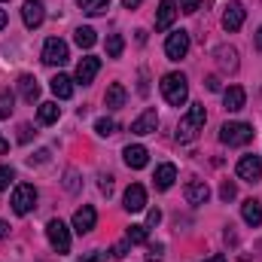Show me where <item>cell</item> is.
Listing matches in <instances>:
<instances>
[{
  "instance_id": "obj_1",
  "label": "cell",
  "mask_w": 262,
  "mask_h": 262,
  "mask_svg": "<svg viewBox=\"0 0 262 262\" xmlns=\"http://www.w3.org/2000/svg\"><path fill=\"white\" fill-rule=\"evenodd\" d=\"M159 85H162V95L171 107H183L189 101V82L183 73H165Z\"/></svg>"
},
{
  "instance_id": "obj_2",
  "label": "cell",
  "mask_w": 262,
  "mask_h": 262,
  "mask_svg": "<svg viewBox=\"0 0 262 262\" xmlns=\"http://www.w3.org/2000/svg\"><path fill=\"white\" fill-rule=\"evenodd\" d=\"M204 119H207L204 104H192L189 113H186V116L180 119V125H177V140H180V143H192L198 137V131L204 128Z\"/></svg>"
},
{
  "instance_id": "obj_3",
  "label": "cell",
  "mask_w": 262,
  "mask_h": 262,
  "mask_svg": "<svg viewBox=\"0 0 262 262\" xmlns=\"http://www.w3.org/2000/svg\"><path fill=\"white\" fill-rule=\"evenodd\" d=\"M220 140L229 143V146H244V143L253 140V125H247V122H226L220 128Z\"/></svg>"
},
{
  "instance_id": "obj_4",
  "label": "cell",
  "mask_w": 262,
  "mask_h": 262,
  "mask_svg": "<svg viewBox=\"0 0 262 262\" xmlns=\"http://www.w3.org/2000/svg\"><path fill=\"white\" fill-rule=\"evenodd\" d=\"M37 207V189L31 186V183H18L15 189H12V210L18 213V216H25V213H31Z\"/></svg>"
},
{
  "instance_id": "obj_5",
  "label": "cell",
  "mask_w": 262,
  "mask_h": 262,
  "mask_svg": "<svg viewBox=\"0 0 262 262\" xmlns=\"http://www.w3.org/2000/svg\"><path fill=\"white\" fill-rule=\"evenodd\" d=\"M46 238H49L52 250L70 253V229H67L61 220H49V223H46Z\"/></svg>"
},
{
  "instance_id": "obj_6",
  "label": "cell",
  "mask_w": 262,
  "mask_h": 262,
  "mask_svg": "<svg viewBox=\"0 0 262 262\" xmlns=\"http://www.w3.org/2000/svg\"><path fill=\"white\" fill-rule=\"evenodd\" d=\"M70 58V52H67V43L64 40H58V37H52V40H46V46H43V61L49 67H61Z\"/></svg>"
},
{
  "instance_id": "obj_7",
  "label": "cell",
  "mask_w": 262,
  "mask_h": 262,
  "mask_svg": "<svg viewBox=\"0 0 262 262\" xmlns=\"http://www.w3.org/2000/svg\"><path fill=\"white\" fill-rule=\"evenodd\" d=\"M186 52H189V34L186 31H174L168 37V43H165V55L171 61H180V58H186Z\"/></svg>"
},
{
  "instance_id": "obj_8",
  "label": "cell",
  "mask_w": 262,
  "mask_h": 262,
  "mask_svg": "<svg viewBox=\"0 0 262 262\" xmlns=\"http://www.w3.org/2000/svg\"><path fill=\"white\" fill-rule=\"evenodd\" d=\"M238 177L247 180V183L262 180V159L259 156H241V162H238Z\"/></svg>"
},
{
  "instance_id": "obj_9",
  "label": "cell",
  "mask_w": 262,
  "mask_h": 262,
  "mask_svg": "<svg viewBox=\"0 0 262 262\" xmlns=\"http://www.w3.org/2000/svg\"><path fill=\"white\" fill-rule=\"evenodd\" d=\"M244 15H247V9H244V3L241 0H232L229 6H226V12H223V28L232 34V31H238L241 25H244Z\"/></svg>"
},
{
  "instance_id": "obj_10",
  "label": "cell",
  "mask_w": 262,
  "mask_h": 262,
  "mask_svg": "<svg viewBox=\"0 0 262 262\" xmlns=\"http://www.w3.org/2000/svg\"><path fill=\"white\" fill-rule=\"evenodd\" d=\"M95 223H98V210H95L92 204H82V207L73 213V229H76L79 235H89V232L95 229Z\"/></svg>"
},
{
  "instance_id": "obj_11",
  "label": "cell",
  "mask_w": 262,
  "mask_h": 262,
  "mask_svg": "<svg viewBox=\"0 0 262 262\" xmlns=\"http://www.w3.org/2000/svg\"><path fill=\"white\" fill-rule=\"evenodd\" d=\"M21 18H25V28H40L43 18H46V6H43L40 0H25Z\"/></svg>"
},
{
  "instance_id": "obj_12",
  "label": "cell",
  "mask_w": 262,
  "mask_h": 262,
  "mask_svg": "<svg viewBox=\"0 0 262 262\" xmlns=\"http://www.w3.org/2000/svg\"><path fill=\"white\" fill-rule=\"evenodd\" d=\"M98 70H101V58H95V55H85V58L76 64V82L89 85V82L98 76Z\"/></svg>"
},
{
  "instance_id": "obj_13",
  "label": "cell",
  "mask_w": 262,
  "mask_h": 262,
  "mask_svg": "<svg viewBox=\"0 0 262 262\" xmlns=\"http://www.w3.org/2000/svg\"><path fill=\"white\" fill-rule=\"evenodd\" d=\"M177 18V3L174 0H162L159 3V12H156V31H168Z\"/></svg>"
},
{
  "instance_id": "obj_14",
  "label": "cell",
  "mask_w": 262,
  "mask_h": 262,
  "mask_svg": "<svg viewBox=\"0 0 262 262\" xmlns=\"http://www.w3.org/2000/svg\"><path fill=\"white\" fill-rule=\"evenodd\" d=\"M213 58H216L220 70H229V73L238 70V49H235V46H216Z\"/></svg>"
},
{
  "instance_id": "obj_15",
  "label": "cell",
  "mask_w": 262,
  "mask_h": 262,
  "mask_svg": "<svg viewBox=\"0 0 262 262\" xmlns=\"http://www.w3.org/2000/svg\"><path fill=\"white\" fill-rule=\"evenodd\" d=\"M122 159H125V165H128V168H134V171H140V168H146V162H149V152H146V146L134 143V146H125Z\"/></svg>"
},
{
  "instance_id": "obj_16",
  "label": "cell",
  "mask_w": 262,
  "mask_h": 262,
  "mask_svg": "<svg viewBox=\"0 0 262 262\" xmlns=\"http://www.w3.org/2000/svg\"><path fill=\"white\" fill-rule=\"evenodd\" d=\"M156 128H159V113H156V110H143V113L131 122V131H134V134H152Z\"/></svg>"
},
{
  "instance_id": "obj_17",
  "label": "cell",
  "mask_w": 262,
  "mask_h": 262,
  "mask_svg": "<svg viewBox=\"0 0 262 262\" xmlns=\"http://www.w3.org/2000/svg\"><path fill=\"white\" fill-rule=\"evenodd\" d=\"M143 207H146V189H143L140 183H131L128 189H125V210L137 213V210H143Z\"/></svg>"
},
{
  "instance_id": "obj_18",
  "label": "cell",
  "mask_w": 262,
  "mask_h": 262,
  "mask_svg": "<svg viewBox=\"0 0 262 262\" xmlns=\"http://www.w3.org/2000/svg\"><path fill=\"white\" fill-rule=\"evenodd\" d=\"M244 101H247V92H244L241 85H229V89H226V95H223V104H226V110H229V113L244 110Z\"/></svg>"
},
{
  "instance_id": "obj_19",
  "label": "cell",
  "mask_w": 262,
  "mask_h": 262,
  "mask_svg": "<svg viewBox=\"0 0 262 262\" xmlns=\"http://www.w3.org/2000/svg\"><path fill=\"white\" fill-rule=\"evenodd\" d=\"M125 101H128V92H125L122 82H113V85L107 89V95H104L107 110H119V107H125Z\"/></svg>"
},
{
  "instance_id": "obj_20",
  "label": "cell",
  "mask_w": 262,
  "mask_h": 262,
  "mask_svg": "<svg viewBox=\"0 0 262 262\" xmlns=\"http://www.w3.org/2000/svg\"><path fill=\"white\" fill-rule=\"evenodd\" d=\"M18 92H21V98H25L28 104H34V101L40 98V85H37V79H34L31 73H21V76H18Z\"/></svg>"
},
{
  "instance_id": "obj_21",
  "label": "cell",
  "mask_w": 262,
  "mask_h": 262,
  "mask_svg": "<svg viewBox=\"0 0 262 262\" xmlns=\"http://www.w3.org/2000/svg\"><path fill=\"white\" fill-rule=\"evenodd\" d=\"M210 198V186L204 183V180H192L189 186H186V201L189 204H204Z\"/></svg>"
},
{
  "instance_id": "obj_22",
  "label": "cell",
  "mask_w": 262,
  "mask_h": 262,
  "mask_svg": "<svg viewBox=\"0 0 262 262\" xmlns=\"http://www.w3.org/2000/svg\"><path fill=\"white\" fill-rule=\"evenodd\" d=\"M152 180H156V189H171L174 180H177V168L174 165H159Z\"/></svg>"
},
{
  "instance_id": "obj_23",
  "label": "cell",
  "mask_w": 262,
  "mask_h": 262,
  "mask_svg": "<svg viewBox=\"0 0 262 262\" xmlns=\"http://www.w3.org/2000/svg\"><path fill=\"white\" fill-rule=\"evenodd\" d=\"M241 216H244L247 226H259L262 223V204L256 198H247V201L241 204Z\"/></svg>"
},
{
  "instance_id": "obj_24",
  "label": "cell",
  "mask_w": 262,
  "mask_h": 262,
  "mask_svg": "<svg viewBox=\"0 0 262 262\" xmlns=\"http://www.w3.org/2000/svg\"><path fill=\"white\" fill-rule=\"evenodd\" d=\"M49 89H52V95H55V98L67 101V98L73 95V79H70V76H64V73H58V76L49 82Z\"/></svg>"
},
{
  "instance_id": "obj_25",
  "label": "cell",
  "mask_w": 262,
  "mask_h": 262,
  "mask_svg": "<svg viewBox=\"0 0 262 262\" xmlns=\"http://www.w3.org/2000/svg\"><path fill=\"white\" fill-rule=\"evenodd\" d=\"M58 116H61V107H58L55 101H46V104H40V110H37L40 125H52V122H58Z\"/></svg>"
},
{
  "instance_id": "obj_26",
  "label": "cell",
  "mask_w": 262,
  "mask_h": 262,
  "mask_svg": "<svg viewBox=\"0 0 262 262\" xmlns=\"http://www.w3.org/2000/svg\"><path fill=\"white\" fill-rule=\"evenodd\" d=\"M76 3H79V9L89 12V15H104V12L110 9V0H76Z\"/></svg>"
},
{
  "instance_id": "obj_27",
  "label": "cell",
  "mask_w": 262,
  "mask_h": 262,
  "mask_svg": "<svg viewBox=\"0 0 262 262\" xmlns=\"http://www.w3.org/2000/svg\"><path fill=\"white\" fill-rule=\"evenodd\" d=\"M76 46L79 49H92L95 43H98V37H95V28H76Z\"/></svg>"
},
{
  "instance_id": "obj_28",
  "label": "cell",
  "mask_w": 262,
  "mask_h": 262,
  "mask_svg": "<svg viewBox=\"0 0 262 262\" xmlns=\"http://www.w3.org/2000/svg\"><path fill=\"white\" fill-rule=\"evenodd\" d=\"M122 49H125V40H122L119 34H110V37H107V55H110V58H119Z\"/></svg>"
},
{
  "instance_id": "obj_29",
  "label": "cell",
  "mask_w": 262,
  "mask_h": 262,
  "mask_svg": "<svg viewBox=\"0 0 262 262\" xmlns=\"http://www.w3.org/2000/svg\"><path fill=\"white\" fill-rule=\"evenodd\" d=\"M146 226H128V244H146Z\"/></svg>"
},
{
  "instance_id": "obj_30",
  "label": "cell",
  "mask_w": 262,
  "mask_h": 262,
  "mask_svg": "<svg viewBox=\"0 0 262 262\" xmlns=\"http://www.w3.org/2000/svg\"><path fill=\"white\" fill-rule=\"evenodd\" d=\"M12 104H15L12 92H9V89H6V92H0V119H6V116L12 113Z\"/></svg>"
},
{
  "instance_id": "obj_31",
  "label": "cell",
  "mask_w": 262,
  "mask_h": 262,
  "mask_svg": "<svg viewBox=\"0 0 262 262\" xmlns=\"http://www.w3.org/2000/svg\"><path fill=\"white\" fill-rule=\"evenodd\" d=\"M95 131H98L101 137H110V134L116 131V122H113V119H98V122H95Z\"/></svg>"
},
{
  "instance_id": "obj_32",
  "label": "cell",
  "mask_w": 262,
  "mask_h": 262,
  "mask_svg": "<svg viewBox=\"0 0 262 262\" xmlns=\"http://www.w3.org/2000/svg\"><path fill=\"white\" fill-rule=\"evenodd\" d=\"M15 180V174H12V168L9 165H0V189H9V183Z\"/></svg>"
},
{
  "instance_id": "obj_33",
  "label": "cell",
  "mask_w": 262,
  "mask_h": 262,
  "mask_svg": "<svg viewBox=\"0 0 262 262\" xmlns=\"http://www.w3.org/2000/svg\"><path fill=\"white\" fill-rule=\"evenodd\" d=\"M146 259H149V262H162V259H165V244H149Z\"/></svg>"
},
{
  "instance_id": "obj_34",
  "label": "cell",
  "mask_w": 262,
  "mask_h": 262,
  "mask_svg": "<svg viewBox=\"0 0 262 262\" xmlns=\"http://www.w3.org/2000/svg\"><path fill=\"white\" fill-rule=\"evenodd\" d=\"M235 195H238V189H235V183H232V180H226V183L220 186V198H223V201H232Z\"/></svg>"
},
{
  "instance_id": "obj_35",
  "label": "cell",
  "mask_w": 262,
  "mask_h": 262,
  "mask_svg": "<svg viewBox=\"0 0 262 262\" xmlns=\"http://www.w3.org/2000/svg\"><path fill=\"white\" fill-rule=\"evenodd\" d=\"M180 9L192 15V12H198V9H201V0H180Z\"/></svg>"
},
{
  "instance_id": "obj_36",
  "label": "cell",
  "mask_w": 262,
  "mask_h": 262,
  "mask_svg": "<svg viewBox=\"0 0 262 262\" xmlns=\"http://www.w3.org/2000/svg\"><path fill=\"white\" fill-rule=\"evenodd\" d=\"M98 186H101L104 195H110V192H113V177H110V174H101V183H98Z\"/></svg>"
},
{
  "instance_id": "obj_37",
  "label": "cell",
  "mask_w": 262,
  "mask_h": 262,
  "mask_svg": "<svg viewBox=\"0 0 262 262\" xmlns=\"http://www.w3.org/2000/svg\"><path fill=\"white\" fill-rule=\"evenodd\" d=\"M125 253H128V241H119V244L110 250V256H113V259H122Z\"/></svg>"
},
{
  "instance_id": "obj_38",
  "label": "cell",
  "mask_w": 262,
  "mask_h": 262,
  "mask_svg": "<svg viewBox=\"0 0 262 262\" xmlns=\"http://www.w3.org/2000/svg\"><path fill=\"white\" fill-rule=\"evenodd\" d=\"M64 177H67V180H64L67 192H76V189H79V183H76V171H67Z\"/></svg>"
},
{
  "instance_id": "obj_39",
  "label": "cell",
  "mask_w": 262,
  "mask_h": 262,
  "mask_svg": "<svg viewBox=\"0 0 262 262\" xmlns=\"http://www.w3.org/2000/svg\"><path fill=\"white\" fill-rule=\"evenodd\" d=\"M146 223H149V226H159V223H162V210H159V207H149Z\"/></svg>"
},
{
  "instance_id": "obj_40",
  "label": "cell",
  "mask_w": 262,
  "mask_h": 262,
  "mask_svg": "<svg viewBox=\"0 0 262 262\" xmlns=\"http://www.w3.org/2000/svg\"><path fill=\"white\" fill-rule=\"evenodd\" d=\"M31 134H34V128H31L28 122H25V125H18V140H21V143H28V140H31Z\"/></svg>"
},
{
  "instance_id": "obj_41",
  "label": "cell",
  "mask_w": 262,
  "mask_h": 262,
  "mask_svg": "<svg viewBox=\"0 0 262 262\" xmlns=\"http://www.w3.org/2000/svg\"><path fill=\"white\" fill-rule=\"evenodd\" d=\"M207 89H210V92H220V79H216V76H207Z\"/></svg>"
},
{
  "instance_id": "obj_42",
  "label": "cell",
  "mask_w": 262,
  "mask_h": 262,
  "mask_svg": "<svg viewBox=\"0 0 262 262\" xmlns=\"http://www.w3.org/2000/svg\"><path fill=\"white\" fill-rule=\"evenodd\" d=\"M3 152H9V140H6V137L0 134V156H3Z\"/></svg>"
},
{
  "instance_id": "obj_43",
  "label": "cell",
  "mask_w": 262,
  "mask_h": 262,
  "mask_svg": "<svg viewBox=\"0 0 262 262\" xmlns=\"http://www.w3.org/2000/svg\"><path fill=\"white\" fill-rule=\"evenodd\" d=\"M137 3H140V0H122V6H125V9H137Z\"/></svg>"
},
{
  "instance_id": "obj_44",
  "label": "cell",
  "mask_w": 262,
  "mask_h": 262,
  "mask_svg": "<svg viewBox=\"0 0 262 262\" xmlns=\"http://www.w3.org/2000/svg\"><path fill=\"white\" fill-rule=\"evenodd\" d=\"M85 262H104V256L101 253H92V256H85Z\"/></svg>"
},
{
  "instance_id": "obj_45",
  "label": "cell",
  "mask_w": 262,
  "mask_h": 262,
  "mask_svg": "<svg viewBox=\"0 0 262 262\" xmlns=\"http://www.w3.org/2000/svg\"><path fill=\"white\" fill-rule=\"evenodd\" d=\"M204 262H226V256H223V253H213L210 259H204Z\"/></svg>"
},
{
  "instance_id": "obj_46",
  "label": "cell",
  "mask_w": 262,
  "mask_h": 262,
  "mask_svg": "<svg viewBox=\"0 0 262 262\" xmlns=\"http://www.w3.org/2000/svg\"><path fill=\"white\" fill-rule=\"evenodd\" d=\"M6 21H9V18H6V12H3V9H0V31H3V28H6Z\"/></svg>"
},
{
  "instance_id": "obj_47",
  "label": "cell",
  "mask_w": 262,
  "mask_h": 262,
  "mask_svg": "<svg viewBox=\"0 0 262 262\" xmlns=\"http://www.w3.org/2000/svg\"><path fill=\"white\" fill-rule=\"evenodd\" d=\"M256 49H259V52H262V28H259V31H256Z\"/></svg>"
},
{
  "instance_id": "obj_48",
  "label": "cell",
  "mask_w": 262,
  "mask_h": 262,
  "mask_svg": "<svg viewBox=\"0 0 262 262\" xmlns=\"http://www.w3.org/2000/svg\"><path fill=\"white\" fill-rule=\"evenodd\" d=\"M6 229H9V226H6V223H0V238H6Z\"/></svg>"
}]
</instances>
